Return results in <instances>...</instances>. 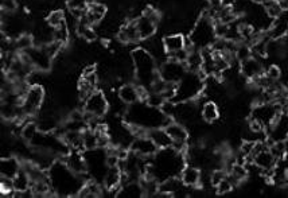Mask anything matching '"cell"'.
<instances>
[{
	"instance_id": "d6a6232c",
	"label": "cell",
	"mask_w": 288,
	"mask_h": 198,
	"mask_svg": "<svg viewBox=\"0 0 288 198\" xmlns=\"http://www.w3.org/2000/svg\"><path fill=\"white\" fill-rule=\"evenodd\" d=\"M234 189L233 184L228 180V177H226V180H224L221 184H218L216 186V193L218 196H226V194L232 193Z\"/></svg>"
},
{
	"instance_id": "44dd1931",
	"label": "cell",
	"mask_w": 288,
	"mask_h": 198,
	"mask_svg": "<svg viewBox=\"0 0 288 198\" xmlns=\"http://www.w3.org/2000/svg\"><path fill=\"white\" fill-rule=\"evenodd\" d=\"M253 163L256 165L257 169H260L261 171L272 170L276 167V163H278V159L274 157V154L271 153L270 150H264L261 151L255 157V161Z\"/></svg>"
},
{
	"instance_id": "e0dca14e",
	"label": "cell",
	"mask_w": 288,
	"mask_h": 198,
	"mask_svg": "<svg viewBox=\"0 0 288 198\" xmlns=\"http://www.w3.org/2000/svg\"><path fill=\"white\" fill-rule=\"evenodd\" d=\"M117 95L122 99L123 103H126L128 107L140 101L139 86L134 85V84H124V85H122L119 88Z\"/></svg>"
},
{
	"instance_id": "d4e9b609",
	"label": "cell",
	"mask_w": 288,
	"mask_h": 198,
	"mask_svg": "<svg viewBox=\"0 0 288 198\" xmlns=\"http://www.w3.org/2000/svg\"><path fill=\"white\" fill-rule=\"evenodd\" d=\"M14 189L15 193H22L31 189V178L23 169L14 177Z\"/></svg>"
},
{
	"instance_id": "836d02e7",
	"label": "cell",
	"mask_w": 288,
	"mask_h": 198,
	"mask_svg": "<svg viewBox=\"0 0 288 198\" xmlns=\"http://www.w3.org/2000/svg\"><path fill=\"white\" fill-rule=\"evenodd\" d=\"M228 177V170H224V169H217L210 174V182H212L213 188H216L217 185L221 184L222 181L226 180Z\"/></svg>"
},
{
	"instance_id": "8d00e7d4",
	"label": "cell",
	"mask_w": 288,
	"mask_h": 198,
	"mask_svg": "<svg viewBox=\"0 0 288 198\" xmlns=\"http://www.w3.org/2000/svg\"><path fill=\"white\" fill-rule=\"evenodd\" d=\"M264 73L270 77L271 80H274V81H279L280 77H282V69H280L278 65H271L270 68L267 69Z\"/></svg>"
},
{
	"instance_id": "4316f807",
	"label": "cell",
	"mask_w": 288,
	"mask_h": 198,
	"mask_svg": "<svg viewBox=\"0 0 288 198\" xmlns=\"http://www.w3.org/2000/svg\"><path fill=\"white\" fill-rule=\"evenodd\" d=\"M39 132V127H38V123L35 122H27L24 126H22V131H20V136H22V140L27 142V143H31L34 138L38 135Z\"/></svg>"
},
{
	"instance_id": "ba28073f",
	"label": "cell",
	"mask_w": 288,
	"mask_h": 198,
	"mask_svg": "<svg viewBox=\"0 0 288 198\" xmlns=\"http://www.w3.org/2000/svg\"><path fill=\"white\" fill-rule=\"evenodd\" d=\"M22 53L27 54V57L30 58V61H31L32 66H34L36 70L47 72V70L51 68V65H53V58L50 57L47 50L45 49V46H32L31 49L22 51Z\"/></svg>"
},
{
	"instance_id": "2e32d148",
	"label": "cell",
	"mask_w": 288,
	"mask_h": 198,
	"mask_svg": "<svg viewBox=\"0 0 288 198\" xmlns=\"http://www.w3.org/2000/svg\"><path fill=\"white\" fill-rule=\"evenodd\" d=\"M147 136H149L152 142L158 146L159 150L168 149L172 146L171 136L167 134V131L163 127H158V128H151L147 131Z\"/></svg>"
},
{
	"instance_id": "d590c367",
	"label": "cell",
	"mask_w": 288,
	"mask_h": 198,
	"mask_svg": "<svg viewBox=\"0 0 288 198\" xmlns=\"http://www.w3.org/2000/svg\"><path fill=\"white\" fill-rule=\"evenodd\" d=\"M18 9V3L16 0H1V11L7 14H14Z\"/></svg>"
},
{
	"instance_id": "4dcf8cb0",
	"label": "cell",
	"mask_w": 288,
	"mask_h": 198,
	"mask_svg": "<svg viewBox=\"0 0 288 198\" xmlns=\"http://www.w3.org/2000/svg\"><path fill=\"white\" fill-rule=\"evenodd\" d=\"M70 38V28L68 27L66 22L61 24L59 27L54 28V41L62 43V45H66Z\"/></svg>"
},
{
	"instance_id": "f546056e",
	"label": "cell",
	"mask_w": 288,
	"mask_h": 198,
	"mask_svg": "<svg viewBox=\"0 0 288 198\" xmlns=\"http://www.w3.org/2000/svg\"><path fill=\"white\" fill-rule=\"evenodd\" d=\"M15 41V47L16 50H20V51H26V50L31 49L32 46H35V42H34V38H32L31 34H22L19 35Z\"/></svg>"
},
{
	"instance_id": "6da1fadb",
	"label": "cell",
	"mask_w": 288,
	"mask_h": 198,
	"mask_svg": "<svg viewBox=\"0 0 288 198\" xmlns=\"http://www.w3.org/2000/svg\"><path fill=\"white\" fill-rule=\"evenodd\" d=\"M50 185L57 196H78V192L85 185L81 176L73 173L65 162H54L49 169Z\"/></svg>"
},
{
	"instance_id": "9a60e30c",
	"label": "cell",
	"mask_w": 288,
	"mask_h": 198,
	"mask_svg": "<svg viewBox=\"0 0 288 198\" xmlns=\"http://www.w3.org/2000/svg\"><path fill=\"white\" fill-rule=\"evenodd\" d=\"M22 170V163L19 162L18 158L15 157H3L0 161V177L12 178Z\"/></svg>"
},
{
	"instance_id": "ac0fdd59",
	"label": "cell",
	"mask_w": 288,
	"mask_h": 198,
	"mask_svg": "<svg viewBox=\"0 0 288 198\" xmlns=\"http://www.w3.org/2000/svg\"><path fill=\"white\" fill-rule=\"evenodd\" d=\"M201 171L195 166H185L180 173V181L183 182L186 188H197L201 184Z\"/></svg>"
},
{
	"instance_id": "7a4b0ae2",
	"label": "cell",
	"mask_w": 288,
	"mask_h": 198,
	"mask_svg": "<svg viewBox=\"0 0 288 198\" xmlns=\"http://www.w3.org/2000/svg\"><path fill=\"white\" fill-rule=\"evenodd\" d=\"M132 59H134V68H135V77L139 81V85L149 88V85L160 76L155 58L147 50L140 47L132 51Z\"/></svg>"
},
{
	"instance_id": "cb8c5ba5",
	"label": "cell",
	"mask_w": 288,
	"mask_h": 198,
	"mask_svg": "<svg viewBox=\"0 0 288 198\" xmlns=\"http://www.w3.org/2000/svg\"><path fill=\"white\" fill-rule=\"evenodd\" d=\"M201 116H202L203 122L214 123L218 120L220 117V109L214 101H206L201 107Z\"/></svg>"
},
{
	"instance_id": "7c38bea8",
	"label": "cell",
	"mask_w": 288,
	"mask_h": 198,
	"mask_svg": "<svg viewBox=\"0 0 288 198\" xmlns=\"http://www.w3.org/2000/svg\"><path fill=\"white\" fill-rule=\"evenodd\" d=\"M63 162L66 163V166H68L73 173H76L78 176H82V174L88 173L85 157H84V154H82L81 151H78V150H73V151H70L69 154H66L65 158H63Z\"/></svg>"
},
{
	"instance_id": "8992f818",
	"label": "cell",
	"mask_w": 288,
	"mask_h": 198,
	"mask_svg": "<svg viewBox=\"0 0 288 198\" xmlns=\"http://www.w3.org/2000/svg\"><path fill=\"white\" fill-rule=\"evenodd\" d=\"M189 72L186 68V63L178 62L174 59H167L166 62H163L159 66V74L166 82H172V84H178V82L186 76V73Z\"/></svg>"
},
{
	"instance_id": "74e56055",
	"label": "cell",
	"mask_w": 288,
	"mask_h": 198,
	"mask_svg": "<svg viewBox=\"0 0 288 198\" xmlns=\"http://www.w3.org/2000/svg\"><path fill=\"white\" fill-rule=\"evenodd\" d=\"M207 3V5L210 7V8L218 9L221 8L222 5H224V0H205Z\"/></svg>"
},
{
	"instance_id": "484cf974",
	"label": "cell",
	"mask_w": 288,
	"mask_h": 198,
	"mask_svg": "<svg viewBox=\"0 0 288 198\" xmlns=\"http://www.w3.org/2000/svg\"><path fill=\"white\" fill-rule=\"evenodd\" d=\"M185 63L189 72L197 73L198 70H201L203 66V55L202 53H201V50H194V51H191Z\"/></svg>"
},
{
	"instance_id": "f1b7e54d",
	"label": "cell",
	"mask_w": 288,
	"mask_h": 198,
	"mask_svg": "<svg viewBox=\"0 0 288 198\" xmlns=\"http://www.w3.org/2000/svg\"><path fill=\"white\" fill-rule=\"evenodd\" d=\"M46 22L49 23L53 28H57L66 22V15L63 14L62 9H54V11H51V12L46 16Z\"/></svg>"
},
{
	"instance_id": "ffe728a7",
	"label": "cell",
	"mask_w": 288,
	"mask_h": 198,
	"mask_svg": "<svg viewBox=\"0 0 288 198\" xmlns=\"http://www.w3.org/2000/svg\"><path fill=\"white\" fill-rule=\"evenodd\" d=\"M144 196L143 186L140 184V181H132L128 184H124L120 186L117 197L126 198H140Z\"/></svg>"
},
{
	"instance_id": "52a82bcc",
	"label": "cell",
	"mask_w": 288,
	"mask_h": 198,
	"mask_svg": "<svg viewBox=\"0 0 288 198\" xmlns=\"http://www.w3.org/2000/svg\"><path fill=\"white\" fill-rule=\"evenodd\" d=\"M109 108V101L101 90L96 89L84 103V111L95 117L104 116Z\"/></svg>"
},
{
	"instance_id": "7402d4cb",
	"label": "cell",
	"mask_w": 288,
	"mask_h": 198,
	"mask_svg": "<svg viewBox=\"0 0 288 198\" xmlns=\"http://www.w3.org/2000/svg\"><path fill=\"white\" fill-rule=\"evenodd\" d=\"M105 15H107V5L100 1H93L92 4H89L88 11H86V18L92 26L99 24L105 18Z\"/></svg>"
},
{
	"instance_id": "f35d334b",
	"label": "cell",
	"mask_w": 288,
	"mask_h": 198,
	"mask_svg": "<svg viewBox=\"0 0 288 198\" xmlns=\"http://www.w3.org/2000/svg\"><path fill=\"white\" fill-rule=\"evenodd\" d=\"M284 184H286V186H288V167L284 171Z\"/></svg>"
},
{
	"instance_id": "3957f363",
	"label": "cell",
	"mask_w": 288,
	"mask_h": 198,
	"mask_svg": "<svg viewBox=\"0 0 288 198\" xmlns=\"http://www.w3.org/2000/svg\"><path fill=\"white\" fill-rule=\"evenodd\" d=\"M189 38L198 50L210 47L217 39L216 32H214V20L209 18L207 15H201L198 20L194 23Z\"/></svg>"
},
{
	"instance_id": "5bb4252c",
	"label": "cell",
	"mask_w": 288,
	"mask_h": 198,
	"mask_svg": "<svg viewBox=\"0 0 288 198\" xmlns=\"http://www.w3.org/2000/svg\"><path fill=\"white\" fill-rule=\"evenodd\" d=\"M136 27H138V31H139V35L142 38V41L144 39H149L155 35V32L158 30V23L152 20V19L147 18L145 15H140L139 18L135 20Z\"/></svg>"
},
{
	"instance_id": "4fadbf2b",
	"label": "cell",
	"mask_w": 288,
	"mask_h": 198,
	"mask_svg": "<svg viewBox=\"0 0 288 198\" xmlns=\"http://www.w3.org/2000/svg\"><path fill=\"white\" fill-rule=\"evenodd\" d=\"M266 70L263 69L260 59L255 58V57H249V58L240 63V73L247 80H253V78H256L257 76H260Z\"/></svg>"
},
{
	"instance_id": "d6986e66",
	"label": "cell",
	"mask_w": 288,
	"mask_h": 198,
	"mask_svg": "<svg viewBox=\"0 0 288 198\" xmlns=\"http://www.w3.org/2000/svg\"><path fill=\"white\" fill-rule=\"evenodd\" d=\"M185 42L186 36L183 34H170V35H166L163 38V45H164V49H166L167 54H174L179 50L185 49Z\"/></svg>"
},
{
	"instance_id": "8fae6325",
	"label": "cell",
	"mask_w": 288,
	"mask_h": 198,
	"mask_svg": "<svg viewBox=\"0 0 288 198\" xmlns=\"http://www.w3.org/2000/svg\"><path fill=\"white\" fill-rule=\"evenodd\" d=\"M117 41L123 45H135L142 41L135 20H128L117 31Z\"/></svg>"
},
{
	"instance_id": "e575fe53",
	"label": "cell",
	"mask_w": 288,
	"mask_h": 198,
	"mask_svg": "<svg viewBox=\"0 0 288 198\" xmlns=\"http://www.w3.org/2000/svg\"><path fill=\"white\" fill-rule=\"evenodd\" d=\"M228 31H229V24L220 22V20L214 22V32H216L217 38H225Z\"/></svg>"
},
{
	"instance_id": "603a6c76",
	"label": "cell",
	"mask_w": 288,
	"mask_h": 198,
	"mask_svg": "<svg viewBox=\"0 0 288 198\" xmlns=\"http://www.w3.org/2000/svg\"><path fill=\"white\" fill-rule=\"evenodd\" d=\"M164 130L167 131V134L171 136L172 142H187L189 139V132L185 128L183 124L175 122H170L164 127Z\"/></svg>"
},
{
	"instance_id": "9c48e42d",
	"label": "cell",
	"mask_w": 288,
	"mask_h": 198,
	"mask_svg": "<svg viewBox=\"0 0 288 198\" xmlns=\"http://www.w3.org/2000/svg\"><path fill=\"white\" fill-rule=\"evenodd\" d=\"M279 116V113L275 108V105L272 103H261L256 104L255 108L251 112V117L260 122L261 124H264V127H270L276 117Z\"/></svg>"
},
{
	"instance_id": "1f68e13d",
	"label": "cell",
	"mask_w": 288,
	"mask_h": 198,
	"mask_svg": "<svg viewBox=\"0 0 288 198\" xmlns=\"http://www.w3.org/2000/svg\"><path fill=\"white\" fill-rule=\"evenodd\" d=\"M166 99L163 97L162 93H155V92H149L148 97L145 100V103L153 107V108H160Z\"/></svg>"
},
{
	"instance_id": "30bf717a",
	"label": "cell",
	"mask_w": 288,
	"mask_h": 198,
	"mask_svg": "<svg viewBox=\"0 0 288 198\" xmlns=\"http://www.w3.org/2000/svg\"><path fill=\"white\" fill-rule=\"evenodd\" d=\"M130 150L132 153L138 154V155L144 158H153L155 154L159 151L158 146L153 143L152 139L147 135L135 138L132 144H131Z\"/></svg>"
},
{
	"instance_id": "83f0119b",
	"label": "cell",
	"mask_w": 288,
	"mask_h": 198,
	"mask_svg": "<svg viewBox=\"0 0 288 198\" xmlns=\"http://www.w3.org/2000/svg\"><path fill=\"white\" fill-rule=\"evenodd\" d=\"M228 173H229L230 176L233 177V178H236V180L239 181V182L245 181L248 178V176H249L248 167L245 166L244 163H239V162L233 163V165L230 166L229 170H228Z\"/></svg>"
},
{
	"instance_id": "5b68a950",
	"label": "cell",
	"mask_w": 288,
	"mask_h": 198,
	"mask_svg": "<svg viewBox=\"0 0 288 198\" xmlns=\"http://www.w3.org/2000/svg\"><path fill=\"white\" fill-rule=\"evenodd\" d=\"M45 101V89L43 86L36 84V85H30L26 95L23 96L22 107L24 113L27 116H32L36 112L41 111V107Z\"/></svg>"
},
{
	"instance_id": "277c9868",
	"label": "cell",
	"mask_w": 288,
	"mask_h": 198,
	"mask_svg": "<svg viewBox=\"0 0 288 198\" xmlns=\"http://www.w3.org/2000/svg\"><path fill=\"white\" fill-rule=\"evenodd\" d=\"M203 81L198 73L187 72L186 76L176 84V95L175 101L183 103V101H191L197 99L199 93L203 89Z\"/></svg>"
}]
</instances>
